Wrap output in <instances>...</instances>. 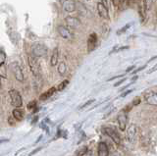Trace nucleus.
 Wrapping results in <instances>:
<instances>
[{"instance_id":"obj_35","label":"nucleus","mask_w":157,"mask_h":156,"mask_svg":"<svg viewBox=\"0 0 157 156\" xmlns=\"http://www.w3.org/2000/svg\"><path fill=\"white\" fill-rule=\"evenodd\" d=\"M6 141H9L8 139H1L0 140V143H6Z\"/></svg>"},{"instance_id":"obj_6","label":"nucleus","mask_w":157,"mask_h":156,"mask_svg":"<svg viewBox=\"0 0 157 156\" xmlns=\"http://www.w3.org/2000/svg\"><path fill=\"white\" fill-rule=\"evenodd\" d=\"M127 122H128V116L126 113V110H122L118 114V124H119V128L122 131H124L126 130Z\"/></svg>"},{"instance_id":"obj_21","label":"nucleus","mask_w":157,"mask_h":156,"mask_svg":"<svg viewBox=\"0 0 157 156\" xmlns=\"http://www.w3.org/2000/svg\"><path fill=\"white\" fill-rule=\"evenodd\" d=\"M68 84H69V81L68 80H65V81H63L60 85L58 86V87H57V90H59V91H61V90H63L65 87L68 86Z\"/></svg>"},{"instance_id":"obj_29","label":"nucleus","mask_w":157,"mask_h":156,"mask_svg":"<svg viewBox=\"0 0 157 156\" xmlns=\"http://www.w3.org/2000/svg\"><path fill=\"white\" fill-rule=\"evenodd\" d=\"M156 70H157V65H155V66H154L153 68H152L151 70H149V71H148V73H149V74H150V73H153V72H155Z\"/></svg>"},{"instance_id":"obj_4","label":"nucleus","mask_w":157,"mask_h":156,"mask_svg":"<svg viewBox=\"0 0 157 156\" xmlns=\"http://www.w3.org/2000/svg\"><path fill=\"white\" fill-rule=\"evenodd\" d=\"M11 70H12V73L15 77V79L19 82H24V73L22 71V68L20 67L18 63H16V62L12 63Z\"/></svg>"},{"instance_id":"obj_33","label":"nucleus","mask_w":157,"mask_h":156,"mask_svg":"<svg viewBox=\"0 0 157 156\" xmlns=\"http://www.w3.org/2000/svg\"><path fill=\"white\" fill-rule=\"evenodd\" d=\"M134 68H135L134 66H132V67H130V68H128V69H127V71H126V72L128 73V72H130V71H132V70H134Z\"/></svg>"},{"instance_id":"obj_26","label":"nucleus","mask_w":157,"mask_h":156,"mask_svg":"<svg viewBox=\"0 0 157 156\" xmlns=\"http://www.w3.org/2000/svg\"><path fill=\"white\" fill-rule=\"evenodd\" d=\"M122 1H123V0H112V3H113V5H114L115 7H118L121 4Z\"/></svg>"},{"instance_id":"obj_16","label":"nucleus","mask_w":157,"mask_h":156,"mask_svg":"<svg viewBox=\"0 0 157 156\" xmlns=\"http://www.w3.org/2000/svg\"><path fill=\"white\" fill-rule=\"evenodd\" d=\"M55 91H56L55 87H51V89H49L47 91H45L44 93H42L40 96H39V99H40V100H46V99L49 98V97H51Z\"/></svg>"},{"instance_id":"obj_13","label":"nucleus","mask_w":157,"mask_h":156,"mask_svg":"<svg viewBox=\"0 0 157 156\" xmlns=\"http://www.w3.org/2000/svg\"><path fill=\"white\" fill-rule=\"evenodd\" d=\"M96 9H97L98 15H99L102 19L109 20V13H108V8L105 5H103L101 2H99V3H97Z\"/></svg>"},{"instance_id":"obj_18","label":"nucleus","mask_w":157,"mask_h":156,"mask_svg":"<svg viewBox=\"0 0 157 156\" xmlns=\"http://www.w3.org/2000/svg\"><path fill=\"white\" fill-rule=\"evenodd\" d=\"M67 72V65L65 62H60L58 65V73L60 76H64Z\"/></svg>"},{"instance_id":"obj_9","label":"nucleus","mask_w":157,"mask_h":156,"mask_svg":"<svg viewBox=\"0 0 157 156\" xmlns=\"http://www.w3.org/2000/svg\"><path fill=\"white\" fill-rule=\"evenodd\" d=\"M97 44V36L96 33L92 32L87 38V52L90 53L95 49Z\"/></svg>"},{"instance_id":"obj_17","label":"nucleus","mask_w":157,"mask_h":156,"mask_svg":"<svg viewBox=\"0 0 157 156\" xmlns=\"http://www.w3.org/2000/svg\"><path fill=\"white\" fill-rule=\"evenodd\" d=\"M58 59H59V51H58V48H55L52 52V55H51V59H50V64L51 66H56L57 63H58Z\"/></svg>"},{"instance_id":"obj_15","label":"nucleus","mask_w":157,"mask_h":156,"mask_svg":"<svg viewBox=\"0 0 157 156\" xmlns=\"http://www.w3.org/2000/svg\"><path fill=\"white\" fill-rule=\"evenodd\" d=\"M12 114H13L14 119L17 121H22L24 119V111L19 108H15L12 112Z\"/></svg>"},{"instance_id":"obj_27","label":"nucleus","mask_w":157,"mask_h":156,"mask_svg":"<svg viewBox=\"0 0 157 156\" xmlns=\"http://www.w3.org/2000/svg\"><path fill=\"white\" fill-rule=\"evenodd\" d=\"M146 67V65H144V66H141V67H140L139 69H136V70H135L134 72H132V74H136V73H139L140 71H141V70H144V68Z\"/></svg>"},{"instance_id":"obj_32","label":"nucleus","mask_w":157,"mask_h":156,"mask_svg":"<svg viewBox=\"0 0 157 156\" xmlns=\"http://www.w3.org/2000/svg\"><path fill=\"white\" fill-rule=\"evenodd\" d=\"M39 150H40V148H36V149L34 150V151H33L32 153H29V156H32V155H33L34 153H36V152H37V151H39Z\"/></svg>"},{"instance_id":"obj_2","label":"nucleus","mask_w":157,"mask_h":156,"mask_svg":"<svg viewBox=\"0 0 157 156\" xmlns=\"http://www.w3.org/2000/svg\"><path fill=\"white\" fill-rule=\"evenodd\" d=\"M10 99H11V104L15 108H19L23 105V99L22 96L20 94V92L16 89H11L9 91Z\"/></svg>"},{"instance_id":"obj_20","label":"nucleus","mask_w":157,"mask_h":156,"mask_svg":"<svg viewBox=\"0 0 157 156\" xmlns=\"http://www.w3.org/2000/svg\"><path fill=\"white\" fill-rule=\"evenodd\" d=\"M5 60H6V54H5V52L3 50L0 49V66L4 65Z\"/></svg>"},{"instance_id":"obj_19","label":"nucleus","mask_w":157,"mask_h":156,"mask_svg":"<svg viewBox=\"0 0 157 156\" xmlns=\"http://www.w3.org/2000/svg\"><path fill=\"white\" fill-rule=\"evenodd\" d=\"M76 4H77V7L80 8V14H82V15H85V14L87 12L86 6L83 5L82 3H80V2H76Z\"/></svg>"},{"instance_id":"obj_14","label":"nucleus","mask_w":157,"mask_h":156,"mask_svg":"<svg viewBox=\"0 0 157 156\" xmlns=\"http://www.w3.org/2000/svg\"><path fill=\"white\" fill-rule=\"evenodd\" d=\"M98 156H108L109 155V150H108V147L105 143H99L98 144V152H97Z\"/></svg>"},{"instance_id":"obj_34","label":"nucleus","mask_w":157,"mask_h":156,"mask_svg":"<svg viewBox=\"0 0 157 156\" xmlns=\"http://www.w3.org/2000/svg\"><path fill=\"white\" fill-rule=\"evenodd\" d=\"M156 58H157V55H156V56H154V57H152V58H150V59H149V61H148V62H151V61H153V60H155V59H156Z\"/></svg>"},{"instance_id":"obj_36","label":"nucleus","mask_w":157,"mask_h":156,"mask_svg":"<svg viewBox=\"0 0 157 156\" xmlns=\"http://www.w3.org/2000/svg\"><path fill=\"white\" fill-rule=\"evenodd\" d=\"M127 1H128V2H132L134 0H127Z\"/></svg>"},{"instance_id":"obj_5","label":"nucleus","mask_w":157,"mask_h":156,"mask_svg":"<svg viewBox=\"0 0 157 156\" xmlns=\"http://www.w3.org/2000/svg\"><path fill=\"white\" fill-rule=\"evenodd\" d=\"M103 131H104L105 135H107L110 139H112V140L114 141L116 144H120L121 138H120L119 134H118L114 129L109 128V127H106V128L103 129Z\"/></svg>"},{"instance_id":"obj_24","label":"nucleus","mask_w":157,"mask_h":156,"mask_svg":"<svg viewBox=\"0 0 157 156\" xmlns=\"http://www.w3.org/2000/svg\"><path fill=\"white\" fill-rule=\"evenodd\" d=\"M36 106V101H32V102H29V103L28 104V109H29V110H32V109H33L34 107Z\"/></svg>"},{"instance_id":"obj_8","label":"nucleus","mask_w":157,"mask_h":156,"mask_svg":"<svg viewBox=\"0 0 157 156\" xmlns=\"http://www.w3.org/2000/svg\"><path fill=\"white\" fill-rule=\"evenodd\" d=\"M61 4L64 10L69 13L76 11L77 9V4L73 0H61Z\"/></svg>"},{"instance_id":"obj_25","label":"nucleus","mask_w":157,"mask_h":156,"mask_svg":"<svg viewBox=\"0 0 157 156\" xmlns=\"http://www.w3.org/2000/svg\"><path fill=\"white\" fill-rule=\"evenodd\" d=\"M92 102H94V99H90V100H88V101H86L85 104H83L82 107H81V109H83V108H86V107H87V106H90Z\"/></svg>"},{"instance_id":"obj_28","label":"nucleus","mask_w":157,"mask_h":156,"mask_svg":"<svg viewBox=\"0 0 157 156\" xmlns=\"http://www.w3.org/2000/svg\"><path fill=\"white\" fill-rule=\"evenodd\" d=\"M125 81H126V79H125V78H124V79H122L121 81H119V82H116V84L114 85V86H120V85H122V84H123V82H124Z\"/></svg>"},{"instance_id":"obj_37","label":"nucleus","mask_w":157,"mask_h":156,"mask_svg":"<svg viewBox=\"0 0 157 156\" xmlns=\"http://www.w3.org/2000/svg\"><path fill=\"white\" fill-rule=\"evenodd\" d=\"M0 87H1V80H0Z\"/></svg>"},{"instance_id":"obj_11","label":"nucleus","mask_w":157,"mask_h":156,"mask_svg":"<svg viewBox=\"0 0 157 156\" xmlns=\"http://www.w3.org/2000/svg\"><path fill=\"white\" fill-rule=\"evenodd\" d=\"M65 23L68 28L70 29H78L81 26V22L78 18L73 16H68L65 18Z\"/></svg>"},{"instance_id":"obj_22","label":"nucleus","mask_w":157,"mask_h":156,"mask_svg":"<svg viewBox=\"0 0 157 156\" xmlns=\"http://www.w3.org/2000/svg\"><path fill=\"white\" fill-rule=\"evenodd\" d=\"M153 2H154V0H144V5H145V8H146V11L150 10Z\"/></svg>"},{"instance_id":"obj_1","label":"nucleus","mask_w":157,"mask_h":156,"mask_svg":"<svg viewBox=\"0 0 157 156\" xmlns=\"http://www.w3.org/2000/svg\"><path fill=\"white\" fill-rule=\"evenodd\" d=\"M28 64L29 67V70H31V72L33 73V75L34 77H36V78L40 77V65H39L36 56L29 55L28 57Z\"/></svg>"},{"instance_id":"obj_23","label":"nucleus","mask_w":157,"mask_h":156,"mask_svg":"<svg viewBox=\"0 0 157 156\" xmlns=\"http://www.w3.org/2000/svg\"><path fill=\"white\" fill-rule=\"evenodd\" d=\"M86 152H87V147H86V146H83V147H82V149H80L78 151H77L76 156H83Z\"/></svg>"},{"instance_id":"obj_10","label":"nucleus","mask_w":157,"mask_h":156,"mask_svg":"<svg viewBox=\"0 0 157 156\" xmlns=\"http://www.w3.org/2000/svg\"><path fill=\"white\" fill-rule=\"evenodd\" d=\"M57 31H58L59 35H60V36L62 38H64V40H71L73 37L72 32L65 26H58Z\"/></svg>"},{"instance_id":"obj_3","label":"nucleus","mask_w":157,"mask_h":156,"mask_svg":"<svg viewBox=\"0 0 157 156\" xmlns=\"http://www.w3.org/2000/svg\"><path fill=\"white\" fill-rule=\"evenodd\" d=\"M48 49L47 47L42 43H36L32 47V53L36 57H43L47 54Z\"/></svg>"},{"instance_id":"obj_7","label":"nucleus","mask_w":157,"mask_h":156,"mask_svg":"<svg viewBox=\"0 0 157 156\" xmlns=\"http://www.w3.org/2000/svg\"><path fill=\"white\" fill-rule=\"evenodd\" d=\"M144 100L147 104L151 106H157V92L147 91L144 94Z\"/></svg>"},{"instance_id":"obj_12","label":"nucleus","mask_w":157,"mask_h":156,"mask_svg":"<svg viewBox=\"0 0 157 156\" xmlns=\"http://www.w3.org/2000/svg\"><path fill=\"white\" fill-rule=\"evenodd\" d=\"M136 125L132 124L129 128H128L127 134H126V139L129 141V143H132L136 139Z\"/></svg>"},{"instance_id":"obj_31","label":"nucleus","mask_w":157,"mask_h":156,"mask_svg":"<svg viewBox=\"0 0 157 156\" xmlns=\"http://www.w3.org/2000/svg\"><path fill=\"white\" fill-rule=\"evenodd\" d=\"M132 91V90H131V89H130V90H128V91H126L125 93H123V94H122V97H125V96H126L127 94H130Z\"/></svg>"},{"instance_id":"obj_30","label":"nucleus","mask_w":157,"mask_h":156,"mask_svg":"<svg viewBox=\"0 0 157 156\" xmlns=\"http://www.w3.org/2000/svg\"><path fill=\"white\" fill-rule=\"evenodd\" d=\"M140 98H136V99L134 100V103H132V104H134V105H137V104L140 103Z\"/></svg>"}]
</instances>
